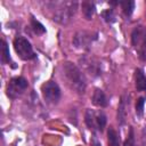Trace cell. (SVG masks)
<instances>
[{"instance_id": "6da1fadb", "label": "cell", "mask_w": 146, "mask_h": 146, "mask_svg": "<svg viewBox=\"0 0 146 146\" xmlns=\"http://www.w3.org/2000/svg\"><path fill=\"white\" fill-rule=\"evenodd\" d=\"M62 78L71 90L83 95L87 88V80L82 71L73 63L65 62L62 65Z\"/></svg>"}, {"instance_id": "7a4b0ae2", "label": "cell", "mask_w": 146, "mask_h": 146, "mask_svg": "<svg viewBox=\"0 0 146 146\" xmlns=\"http://www.w3.org/2000/svg\"><path fill=\"white\" fill-rule=\"evenodd\" d=\"M47 6L50 9L51 18L59 24H67L75 15L78 3L75 1H62V2H48Z\"/></svg>"}, {"instance_id": "3957f363", "label": "cell", "mask_w": 146, "mask_h": 146, "mask_svg": "<svg viewBox=\"0 0 146 146\" xmlns=\"http://www.w3.org/2000/svg\"><path fill=\"white\" fill-rule=\"evenodd\" d=\"M131 43L140 60L146 62V27L138 25L131 33Z\"/></svg>"}, {"instance_id": "277c9868", "label": "cell", "mask_w": 146, "mask_h": 146, "mask_svg": "<svg viewBox=\"0 0 146 146\" xmlns=\"http://www.w3.org/2000/svg\"><path fill=\"white\" fill-rule=\"evenodd\" d=\"M84 121L87 127L91 131H103L106 125V115L102 111L87 110L84 115Z\"/></svg>"}, {"instance_id": "5b68a950", "label": "cell", "mask_w": 146, "mask_h": 146, "mask_svg": "<svg viewBox=\"0 0 146 146\" xmlns=\"http://www.w3.org/2000/svg\"><path fill=\"white\" fill-rule=\"evenodd\" d=\"M14 48H15V51L17 52V55L19 56V58L23 60H30L35 57V54L33 51V48H32L30 41H27V39H25L24 36L15 38Z\"/></svg>"}, {"instance_id": "8992f818", "label": "cell", "mask_w": 146, "mask_h": 146, "mask_svg": "<svg viewBox=\"0 0 146 146\" xmlns=\"http://www.w3.org/2000/svg\"><path fill=\"white\" fill-rule=\"evenodd\" d=\"M27 89V81L23 78V76H16L13 78L6 89L7 96L11 99H16L18 98L22 94H24V91Z\"/></svg>"}, {"instance_id": "52a82bcc", "label": "cell", "mask_w": 146, "mask_h": 146, "mask_svg": "<svg viewBox=\"0 0 146 146\" xmlns=\"http://www.w3.org/2000/svg\"><path fill=\"white\" fill-rule=\"evenodd\" d=\"M41 91L44 100L48 104L55 105L60 99V89L55 81H47L46 83H43L41 87Z\"/></svg>"}, {"instance_id": "ba28073f", "label": "cell", "mask_w": 146, "mask_h": 146, "mask_svg": "<svg viewBox=\"0 0 146 146\" xmlns=\"http://www.w3.org/2000/svg\"><path fill=\"white\" fill-rule=\"evenodd\" d=\"M97 39V33L89 31H79L73 36V44L79 49H89L92 42Z\"/></svg>"}, {"instance_id": "9c48e42d", "label": "cell", "mask_w": 146, "mask_h": 146, "mask_svg": "<svg viewBox=\"0 0 146 146\" xmlns=\"http://www.w3.org/2000/svg\"><path fill=\"white\" fill-rule=\"evenodd\" d=\"M81 66L91 75V76H99L102 74V65L100 63L91 56H87L83 55L80 59H79Z\"/></svg>"}, {"instance_id": "30bf717a", "label": "cell", "mask_w": 146, "mask_h": 146, "mask_svg": "<svg viewBox=\"0 0 146 146\" xmlns=\"http://www.w3.org/2000/svg\"><path fill=\"white\" fill-rule=\"evenodd\" d=\"M91 102L95 106L97 107H100V108H104L108 105V99L105 95V92L99 89V88H96L94 90V94H92V97H91Z\"/></svg>"}, {"instance_id": "8fae6325", "label": "cell", "mask_w": 146, "mask_h": 146, "mask_svg": "<svg viewBox=\"0 0 146 146\" xmlns=\"http://www.w3.org/2000/svg\"><path fill=\"white\" fill-rule=\"evenodd\" d=\"M127 95H123L121 100H120V104H119V107H117V122L119 124H124L125 123V119H127Z\"/></svg>"}, {"instance_id": "7c38bea8", "label": "cell", "mask_w": 146, "mask_h": 146, "mask_svg": "<svg viewBox=\"0 0 146 146\" xmlns=\"http://www.w3.org/2000/svg\"><path fill=\"white\" fill-rule=\"evenodd\" d=\"M135 86L138 91H146V76L141 68L135 71Z\"/></svg>"}, {"instance_id": "4fadbf2b", "label": "cell", "mask_w": 146, "mask_h": 146, "mask_svg": "<svg viewBox=\"0 0 146 146\" xmlns=\"http://www.w3.org/2000/svg\"><path fill=\"white\" fill-rule=\"evenodd\" d=\"M81 7H82V13L86 17V19H91L94 14H95V5L94 2L91 1H83L81 3Z\"/></svg>"}, {"instance_id": "5bb4252c", "label": "cell", "mask_w": 146, "mask_h": 146, "mask_svg": "<svg viewBox=\"0 0 146 146\" xmlns=\"http://www.w3.org/2000/svg\"><path fill=\"white\" fill-rule=\"evenodd\" d=\"M107 139L110 146H120V137L112 127H110L107 130Z\"/></svg>"}, {"instance_id": "9a60e30c", "label": "cell", "mask_w": 146, "mask_h": 146, "mask_svg": "<svg viewBox=\"0 0 146 146\" xmlns=\"http://www.w3.org/2000/svg\"><path fill=\"white\" fill-rule=\"evenodd\" d=\"M119 3L121 5V7L123 9V14L127 17H129L132 14L133 9H135V2L133 1H122V2H119Z\"/></svg>"}, {"instance_id": "2e32d148", "label": "cell", "mask_w": 146, "mask_h": 146, "mask_svg": "<svg viewBox=\"0 0 146 146\" xmlns=\"http://www.w3.org/2000/svg\"><path fill=\"white\" fill-rule=\"evenodd\" d=\"M31 27L34 31V33H36V34H43L46 32L44 26L39 21H36L34 17H31Z\"/></svg>"}, {"instance_id": "e0dca14e", "label": "cell", "mask_w": 146, "mask_h": 146, "mask_svg": "<svg viewBox=\"0 0 146 146\" xmlns=\"http://www.w3.org/2000/svg\"><path fill=\"white\" fill-rule=\"evenodd\" d=\"M1 51H2V62L3 63H9L10 62V54H9V48L6 43V41H2V46H1Z\"/></svg>"}, {"instance_id": "ac0fdd59", "label": "cell", "mask_w": 146, "mask_h": 146, "mask_svg": "<svg viewBox=\"0 0 146 146\" xmlns=\"http://www.w3.org/2000/svg\"><path fill=\"white\" fill-rule=\"evenodd\" d=\"M144 104H145V98L144 97H140L137 99L136 102V114L138 116H141L143 115V112H144Z\"/></svg>"}, {"instance_id": "d6986e66", "label": "cell", "mask_w": 146, "mask_h": 146, "mask_svg": "<svg viewBox=\"0 0 146 146\" xmlns=\"http://www.w3.org/2000/svg\"><path fill=\"white\" fill-rule=\"evenodd\" d=\"M123 146H136L135 135H133V130H132V128H130V130H129V135H128L127 139L124 140V145H123Z\"/></svg>"}, {"instance_id": "ffe728a7", "label": "cell", "mask_w": 146, "mask_h": 146, "mask_svg": "<svg viewBox=\"0 0 146 146\" xmlns=\"http://www.w3.org/2000/svg\"><path fill=\"white\" fill-rule=\"evenodd\" d=\"M102 15H103V17H104V19H105L106 22H108V23L114 22V13H113L112 9H107V10L103 11Z\"/></svg>"}, {"instance_id": "44dd1931", "label": "cell", "mask_w": 146, "mask_h": 146, "mask_svg": "<svg viewBox=\"0 0 146 146\" xmlns=\"http://www.w3.org/2000/svg\"><path fill=\"white\" fill-rule=\"evenodd\" d=\"M90 146H102V143L96 137H94L92 140H91V143H90Z\"/></svg>"}]
</instances>
